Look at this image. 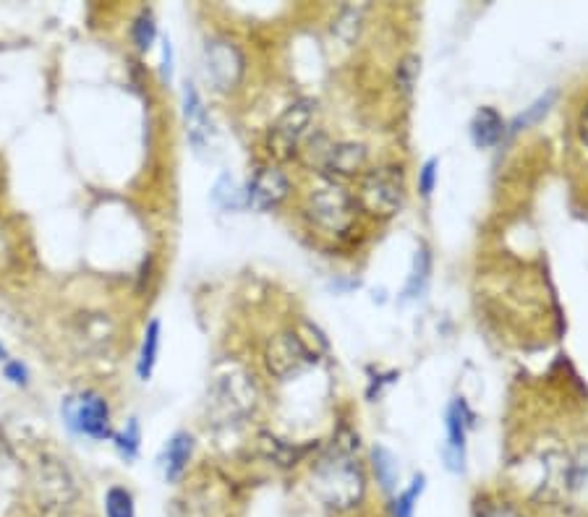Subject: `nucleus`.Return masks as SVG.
I'll return each instance as SVG.
<instances>
[{
	"label": "nucleus",
	"instance_id": "f257e3e1",
	"mask_svg": "<svg viewBox=\"0 0 588 517\" xmlns=\"http://www.w3.org/2000/svg\"><path fill=\"white\" fill-rule=\"evenodd\" d=\"M366 470L353 455V447L335 442L330 452L314 468V489L327 507L351 512L366 499Z\"/></svg>",
	"mask_w": 588,
	"mask_h": 517
},
{
	"label": "nucleus",
	"instance_id": "f03ea898",
	"mask_svg": "<svg viewBox=\"0 0 588 517\" xmlns=\"http://www.w3.org/2000/svg\"><path fill=\"white\" fill-rule=\"evenodd\" d=\"M301 212L311 228L319 230L322 235H330V238H343L351 233L361 215L359 202H356L351 188L343 181L327 178V175H317L306 188Z\"/></svg>",
	"mask_w": 588,
	"mask_h": 517
},
{
	"label": "nucleus",
	"instance_id": "7ed1b4c3",
	"mask_svg": "<svg viewBox=\"0 0 588 517\" xmlns=\"http://www.w3.org/2000/svg\"><path fill=\"white\" fill-rule=\"evenodd\" d=\"M359 209L374 220H392L403 212L408 202L406 173L400 165H377L359 175V186L353 191Z\"/></svg>",
	"mask_w": 588,
	"mask_h": 517
},
{
	"label": "nucleus",
	"instance_id": "20e7f679",
	"mask_svg": "<svg viewBox=\"0 0 588 517\" xmlns=\"http://www.w3.org/2000/svg\"><path fill=\"white\" fill-rule=\"evenodd\" d=\"M317 100L311 97H298L291 102L283 113L278 115V121L270 126L267 134V152L278 160H288L293 155H301V149L306 147V141L317 131Z\"/></svg>",
	"mask_w": 588,
	"mask_h": 517
},
{
	"label": "nucleus",
	"instance_id": "39448f33",
	"mask_svg": "<svg viewBox=\"0 0 588 517\" xmlns=\"http://www.w3.org/2000/svg\"><path fill=\"white\" fill-rule=\"evenodd\" d=\"M34 499L45 512L66 515L79 502V484L61 457L42 455L32 468Z\"/></svg>",
	"mask_w": 588,
	"mask_h": 517
},
{
	"label": "nucleus",
	"instance_id": "423d86ee",
	"mask_svg": "<svg viewBox=\"0 0 588 517\" xmlns=\"http://www.w3.org/2000/svg\"><path fill=\"white\" fill-rule=\"evenodd\" d=\"M547 478L544 489L555 497L570 499L575 504H588V444H578L570 452H557L544 463Z\"/></svg>",
	"mask_w": 588,
	"mask_h": 517
},
{
	"label": "nucleus",
	"instance_id": "0eeeda50",
	"mask_svg": "<svg viewBox=\"0 0 588 517\" xmlns=\"http://www.w3.org/2000/svg\"><path fill=\"white\" fill-rule=\"evenodd\" d=\"M63 421L74 434L105 442L113 439V421H110L108 400L97 390H84L79 395H71L61 405Z\"/></svg>",
	"mask_w": 588,
	"mask_h": 517
},
{
	"label": "nucleus",
	"instance_id": "6e6552de",
	"mask_svg": "<svg viewBox=\"0 0 588 517\" xmlns=\"http://www.w3.org/2000/svg\"><path fill=\"white\" fill-rule=\"evenodd\" d=\"M246 74L241 47L228 37H212L204 45V76L217 92H233Z\"/></svg>",
	"mask_w": 588,
	"mask_h": 517
},
{
	"label": "nucleus",
	"instance_id": "1a4fd4ad",
	"mask_svg": "<svg viewBox=\"0 0 588 517\" xmlns=\"http://www.w3.org/2000/svg\"><path fill=\"white\" fill-rule=\"evenodd\" d=\"M319 358L309 350V345L298 337L296 329H283L275 337H270V343L264 345V369L267 374L285 382L296 376L298 371L317 363Z\"/></svg>",
	"mask_w": 588,
	"mask_h": 517
},
{
	"label": "nucleus",
	"instance_id": "9d476101",
	"mask_svg": "<svg viewBox=\"0 0 588 517\" xmlns=\"http://www.w3.org/2000/svg\"><path fill=\"white\" fill-rule=\"evenodd\" d=\"M474 426V413L463 397H453L445 410V444H442V460L445 468L455 476L466 473L468 460V431Z\"/></svg>",
	"mask_w": 588,
	"mask_h": 517
},
{
	"label": "nucleus",
	"instance_id": "9b49d317",
	"mask_svg": "<svg viewBox=\"0 0 588 517\" xmlns=\"http://www.w3.org/2000/svg\"><path fill=\"white\" fill-rule=\"evenodd\" d=\"M215 405L223 410L225 418L249 416L257 403V390L244 369L228 366L225 374L215 376Z\"/></svg>",
	"mask_w": 588,
	"mask_h": 517
},
{
	"label": "nucleus",
	"instance_id": "f8f14e48",
	"mask_svg": "<svg viewBox=\"0 0 588 517\" xmlns=\"http://www.w3.org/2000/svg\"><path fill=\"white\" fill-rule=\"evenodd\" d=\"M246 191V207L257 209V212H270V209L280 207V204L291 196L293 183L288 173L275 165L257 170L251 175L249 183L244 186Z\"/></svg>",
	"mask_w": 588,
	"mask_h": 517
},
{
	"label": "nucleus",
	"instance_id": "ddd939ff",
	"mask_svg": "<svg viewBox=\"0 0 588 517\" xmlns=\"http://www.w3.org/2000/svg\"><path fill=\"white\" fill-rule=\"evenodd\" d=\"M194 447V434H189V431H176V434L165 442L160 463H163V476L168 484H176L178 478L186 473L191 457H194Z\"/></svg>",
	"mask_w": 588,
	"mask_h": 517
},
{
	"label": "nucleus",
	"instance_id": "4468645a",
	"mask_svg": "<svg viewBox=\"0 0 588 517\" xmlns=\"http://www.w3.org/2000/svg\"><path fill=\"white\" fill-rule=\"evenodd\" d=\"M183 118H186V131H189V139L194 147L202 149L204 141L210 139V115H207V108H204V100L199 89L186 81L183 87Z\"/></svg>",
	"mask_w": 588,
	"mask_h": 517
},
{
	"label": "nucleus",
	"instance_id": "2eb2a0df",
	"mask_svg": "<svg viewBox=\"0 0 588 517\" xmlns=\"http://www.w3.org/2000/svg\"><path fill=\"white\" fill-rule=\"evenodd\" d=\"M471 141H474L479 149H492L497 147L507 134V123L500 115V110L492 108V105H484L474 113L471 118Z\"/></svg>",
	"mask_w": 588,
	"mask_h": 517
},
{
	"label": "nucleus",
	"instance_id": "dca6fc26",
	"mask_svg": "<svg viewBox=\"0 0 588 517\" xmlns=\"http://www.w3.org/2000/svg\"><path fill=\"white\" fill-rule=\"evenodd\" d=\"M160 345H163V322L160 319H149L144 327L142 345H139V356H136V376L139 382H149L155 374L157 358H160Z\"/></svg>",
	"mask_w": 588,
	"mask_h": 517
},
{
	"label": "nucleus",
	"instance_id": "f3484780",
	"mask_svg": "<svg viewBox=\"0 0 588 517\" xmlns=\"http://www.w3.org/2000/svg\"><path fill=\"white\" fill-rule=\"evenodd\" d=\"M429 280H432V251L426 243H421L419 249L413 251L411 272H408L406 288H403V301H416V298L424 296Z\"/></svg>",
	"mask_w": 588,
	"mask_h": 517
},
{
	"label": "nucleus",
	"instance_id": "a211bd4d",
	"mask_svg": "<svg viewBox=\"0 0 588 517\" xmlns=\"http://www.w3.org/2000/svg\"><path fill=\"white\" fill-rule=\"evenodd\" d=\"M555 100H557L555 89H549V92H544L541 97H536L528 108H523V113H518L513 121L507 123V134H521V131H528V128L539 126V123L549 115V110L555 108Z\"/></svg>",
	"mask_w": 588,
	"mask_h": 517
},
{
	"label": "nucleus",
	"instance_id": "6ab92c4d",
	"mask_svg": "<svg viewBox=\"0 0 588 517\" xmlns=\"http://www.w3.org/2000/svg\"><path fill=\"white\" fill-rule=\"evenodd\" d=\"M372 470H374V476H377L379 486H382L387 494H392V491L398 489L400 484L398 457L392 455L385 444H374L372 447Z\"/></svg>",
	"mask_w": 588,
	"mask_h": 517
},
{
	"label": "nucleus",
	"instance_id": "aec40b11",
	"mask_svg": "<svg viewBox=\"0 0 588 517\" xmlns=\"http://www.w3.org/2000/svg\"><path fill=\"white\" fill-rule=\"evenodd\" d=\"M212 199H215L217 207L230 209V212H238V209H246V191L244 186L233 178V175H220L212 188Z\"/></svg>",
	"mask_w": 588,
	"mask_h": 517
},
{
	"label": "nucleus",
	"instance_id": "412c9836",
	"mask_svg": "<svg viewBox=\"0 0 588 517\" xmlns=\"http://www.w3.org/2000/svg\"><path fill=\"white\" fill-rule=\"evenodd\" d=\"M426 489V476L424 473H416V476L411 478V484L406 486V489L400 491L398 497H395V502H392V515L395 517H413L416 515V504H419L421 494H424Z\"/></svg>",
	"mask_w": 588,
	"mask_h": 517
},
{
	"label": "nucleus",
	"instance_id": "4be33fe9",
	"mask_svg": "<svg viewBox=\"0 0 588 517\" xmlns=\"http://www.w3.org/2000/svg\"><path fill=\"white\" fill-rule=\"evenodd\" d=\"M131 40H134V45L139 53H149V50H152V45H155L157 19H155V14L149 11V8L139 11V16H136L134 24H131Z\"/></svg>",
	"mask_w": 588,
	"mask_h": 517
},
{
	"label": "nucleus",
	"instance_id": "5701e85b",
	"mask_svg": "<svg viewBox=\"0 0 588 517\" xmlns=\"http://www.w3.org/2000/svg\"><path fill=\"white\" fill-rule=\"evenodd\" d=\"M105 517H136V502L126 486H110L105 491Z\"/></svg>",
	"mask_w": 588,
	"mask_h": 517
},
{
	"label": "nucleus",
	"instance_id": "b1692460",
	"mask_svg": "<svg viewBox=\"0 0 588 517\" xmlns=\"http://www.w3.org/2000/svg\"><path fill=\"white\" fill-rule=\"evenodd\" d=\"M113 444H115V450H118V455H121L126 463L136 460V455H139V447H142V431H139V421H136V418H131L126 429L113 431Z\"/></svg>",
	"mask_w": 588,
	"mask_h": 517
},
{
	"label": "nucleus",
	"instance_id": "393cba45",
	"mask_svg": "<svg viewBox=\"0 0 588 517\" xmlns=\"http://www.w3.org/2000/svg\"><path fill=\"white\" fill-rule=\"evenodd\" d=\"M437 183H440V157H429L419 168V194L424 199H432Z\"/></svg>",
	"mask_w": 588,
	"mask_h": 517
},
{
	"label": "nucleus",
	"instance_id": "a878e982",
	"mask_svg": "<svg viewBox=\"0 0 588 517\" xmlns=\"http://www.w3.org/2000/svg\"><path fill=\"white\" fill-rule=\"evenodd\" d=\"M419 66H421V61L416 58V55H408L406 61H400L398 81H400V87L406 89V92H411L413 84H416V76H419Z\"/></svg>",
	"mask_w": 588,
	"mask_h": 517
},
{
	"label": "nucleus",
	"instance_id": "bb28decb",
	"mask_svg": "<svg viewBox=\"0 0 588 517\" xmlns=\"http://www.w3.org/2000/svg\"><path fill=\"white\" fill-rule=\"evenodd\" d=\"M479 517H526V512L513 502H492L481 507Z\"/></svg>",
	"mask_w": 588,
	"mask_h": 517
},
{
	"label": "nucleus",
	"instance_id": "cd10ccee",
	"mask_svg": "<svg viewBox=\"0 0 588 517\" xmlns=\"http://www.w3.org/2000/svg\"><path fill=\"white\" fill-rule=\"evenodd\" d=\"M3 376L16 387H29V369L27 363L21 361H6L3 363Z\"/></svg>",
	"mask_w": 588,
	"mask_h": 517
},
{
	"label": "nucleus",
	"instance_id": "c85d7f7f",
	"mask_svg": "<svg viewBox=\"0 0 588 517\" xmlns=\"http://www.w3.org/2000/svg\"><path fill=\"white\" fill-rule=\"evenodd\" d=\"M160 76H163L165 84L173 81V45H170V37H163V66H160Z\"/></svg>",
	"mask_w": 588,
	"mask_h": 517
},
{
	"label": "nucleus",
	"instance_id": "c756f323",
	"mask_svg": "<svg viewBox=\"0 0 588 517\" xmlns=\"http://www.w3.org/2000/svg\"><path fill=\"white\" fill-rule=\"evenodd\" d=\"M575 134L581 139L583 147L588 149V100L583 102L581 113H578V121H575Z\"/></svg>",
	"mask_w": 588,
	"mask_h": 517
},
{
	"label": "nucleus",
	"instance_id": "7c9ffc66",
	"mask_svg": "<svg viewBox=\"0 0 588 517\" xmlns=\"http://www.w3.org/2000/svg\"><path fill=\"white\" fill-rule=\"evenodd\" d=\"M8 361V353L6 348H3V343H0V363H6Z\"/></svg>",
	"mask_w": 588,
	"mask_h": 517
}]
</instances>
